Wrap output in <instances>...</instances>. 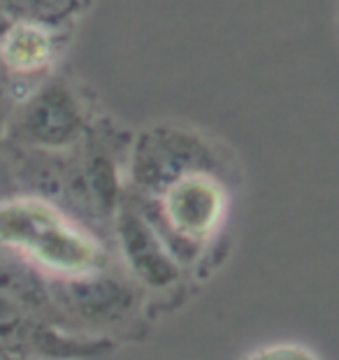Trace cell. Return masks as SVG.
Masks as SVG:
<instances>
[{
	"label": "cell",
	"mask_w": 339,
	"mask_h": 360,
	"mask_svg": "<svg viewBox=\"0 0 339 360\" xmlns=\"http://www.w3.org/2000/svg\"><path fill=\"white\" fill-rule=\"evenodd\" d=\"M7 26H10V19H7V17H5V12L0 10V35H3V30H5Z\"/></svg>",
	"instance_id": "13"
},
{
	"label": "cell",
	"mask_w": 339,
	"mask_h": 360,
	"mask_svg": "<svg viewBox=\"0 0 339 360\" xmlns=\"http://www.w3.org/2000/svg\"><path fill=\"white\" fill-rule=\"evenodd\" d=\"M33 86L35 84L12 77V75L0 65V137H3V130L7 126V119H10L12 110Z\"/></svg>",
	"instance_id": "10"
},
{
	"label": "cell",
	"mask_w": 339,
	"mask_h": 360,
	"mask_svg": "<svg viewBox=\"0 0 339 360\" xmlns=\"http://www.w3.org/2000/svg\"><path fill=\"white\" fill-rule=\"evenodd\" d=\"M51 295L63 330L119 342L149 319V297L121 263L79 277L51 279Z\"/></svg>",
	"instance_id": "3"
},
{
	"label": "cell",
	"mask_w": 339,
	"mask_h": 360,
	"mask_svg": "<svg viewBox=\"0 0 339 360\" xmlns=\"http://www.w3.org/2000/svg\"><path fill=\"white\" fill-rule=\"evenodd\" d=\"M214 170L237 177L233 154L214 137L179 124H156L133 135L126 163V193L151 198L188 172Z\"/></svg>",
	"instance_id": "4"
},
{
	"label": "cell",
	"mask_w": 339,
	"mask_h": 360,
	"mask_svg": "<svg viewBox=\"0 0 339 360\" xmlns=\"http://www.w3.org/2000/svg\"><path fill=\"white\" fill-rule=\"evenodd\" d=\"M237 177L198 170L170 181L151 198L123 193L153 226L170 254L193 281H203L226 256V228Z\"/></svg>",
	"instance_id": "1"
},
{
	"label": "cell",
	"mask_w": 339,
	"mask_h": 360,
	"mask_svg": "<svg viewBox=\"0 0 339 360\" xmlns=\"http://www.w3.org/2000/svg\"><path fill=\"white\" fill-rule=\"evenodd\" d=\"M0 244L51 279L79 277L119 263L110 242L56 205L30 195L0 205Z\"/></svg>",
	"instance_id": "2"
},
{
	"label": "cell",
	"mask_w": 339,
	"mask_h": 360,
	"mask_svg": "<svg viewBox=\"0 0 339 360\" xmlns=\"http://www.w3.org/2000/svg\"><path fill=\"white\" fill-rule=\"evenodd\" d=\"M94 112L70 79L49 75L12 110L0 142L19 149L70 151L94 126Z\"/></svg>",
	"instance_id": "5"
},
{
	"label": "cell",
	"mask_w": 339,
	"mask_h": 360,
	"mask_svg": "<svg viewBox=\"0 0 339 360\" xmlns=\"http://www.w3.org/2000/svg\"><path fill=\"white\" fill-rule=\"evenodd\" d=\"M68 28H56L40 21H10L0 35V65L12 77L37 84L53 75Z\"/></svg>",
	"instance_id": "7"
},
{
	"label": "cell",
	"mask_w": 339,
	"mask_h": 360,
	"mask_svg": "<svg viewBox=\"0 0 339 360\" xmlns=\"http://www.w3.org/2000/svg\"><path fill=\"white\" fill-rule=\"evenodd\" d=\"M240 360H323L312 347L300 342H274L244 354Z\"/></svg>",
	"instance_id": "9"
},
{
	"label": "cell",
	"mask_w": 339,
	"mask_h": 360,
	"mask_svg": "<svg viewBox=\"0 0 339 360\" xmlns=\"http://www.w3.org/2000/svg\"><path fill=\"white\" fill-rule=\"evenodd\" d=\"M21 195L19 184H17V174H14L12 160L7 156V151L0 144V205L12 200V198Z\"/></svg>",
	"instance_id": "11"
},
{
	"label": "cell",
	"mask_w": 339,
	"mask_h": 360,
	"mask_svg": "<svg viewBox=\"0 0 339 360\" xmlns=\"http://www.w3.org/2000/svg\"><path fill=\"white\" fill-rule=\"evenodd\" d=\"M112 244L121 267L149 297V307L153 297L156 300H167L174 295L184 297V290L193 283L184 267L177 263V258L170 254L160 235L153 231V226L126 200H121L114 217Z\"/></svg>",
	"instance_id": "6"
},
{
	"label": "cell",
	"mask_w": 339,
	"mask_h": 360,
	"mask_svg": "<svg viewBox=\"0 0 339 360\" xmlns=\"http://www.w3.org/2000/svg\"><path fill=\"white\" fill-rule=\"evenodd\" d=\"M0 360H37V358H21V356H12V354H5V351H0Z\"/></svg>",
	"instance_id": "12"
},
{
	"label": "cell",
	"mask_w": 339,
	"mask_h": 360,
	"mask_svg": "<svg viewBox=\"0 0 339 360\" xmlns=\"http://www.w3.org/2000/svg\"><path fill=\"white\" fill-rule=\"evenodd\" d=\"M87 0H0L10 21H40L56 28H70Z\"/></svg>",
	"instance_id": "8"
}]
</instances>
